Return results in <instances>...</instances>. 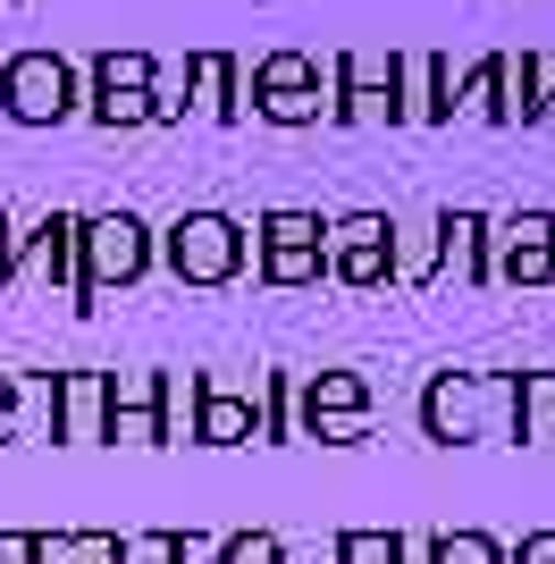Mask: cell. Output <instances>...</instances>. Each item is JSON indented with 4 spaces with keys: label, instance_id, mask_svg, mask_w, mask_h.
Returning <instances> with one entry per match:
<instances>
[{
    "label": "cell",
    "instance_id": "obj_3",
    "mask_svg": "<svg viewBox=\"0 0 555 564\" xmlns=\"http://www.w3.org/2000/svg\"><path fill=\"white\" fill-rule=\"evenodd\" d=\"M270 270L278 279H312L320 270V219H270Z\"/></svg>",
    "mask_w": 555,
    "mask_h": 564
},
{
    "label": "cell",
    "instance_id": "obj_6",
    "mask_svg": "<svg viewBox=\"0 0 555 564\" xmlns=\"http://www.w3.org/2000/svg\"><path fill=\"white\" fill-rule=\"evenodd\" d=\"M513 564H555V531H538V540H522V556Z\"/></svg>",
    "mask_w": 555,
    "mask_h": 564
},
{
    "label": "cell",
    "instance_id": "obj_2",
    "mask_svg": "<svg viewBox=\"0 0 555 564\" xmlns=\"http://www.w3.org/2000/svg\"><path fill=\"white\" fill-rule=\"evenodd\" d=\"M497 261H505V279H555V219H538V212L513 219Z\"/></svg>",
    "mask_w": 555,
    "mask_h": 564
},
{
    "label": "cell",
    "instance_id": "obj_1",
    "mask_svg": "<svg viewBox=\"0 0 555 564\" xmlns=\"http://www.w3.org/2000/svg\"><path fill=\"white\" fill-rule=\"evenodd\" d=\"M177 270H194V279H228V270H236V228H228V219H185V228H177Z\"/></svg>",
    "mask_w": 555,
    "mask_h": 564
},
{
    "label": "cell",
    "instance_id": "obj_4",
    "mask_svg": "<svg viewBox=\"0 0 555 564\" xmlns=\"http://www.w3.org/2000/svg\"><path fill=\"white\" fill-rule=\"evenodd\" d=\"M337 270L346 279H379L388 270V219H346L337 228Z\"/></svg>",
    "mask_w": 555,
    "mask_h": 564
},
{
    "label": "cell",
    "instance_id": "obj_5",
    "mask_svg": "<svg viewBox=\"0 0 555 564\" xmlns=\"http://www.w3.org/2000/svg\"><path fill=\"white\" fill-rule=\"evenodd\" d=\"M438 564H505V556H497L488 540H471V531H463V540H446V547H438Z\"/></svg>",
    "mask_w": 555,
    "mask_h": 564
}]
</instances>
